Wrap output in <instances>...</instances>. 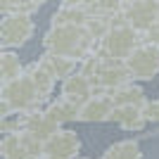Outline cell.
<instances>
[{
	"mask_svg": "<svg viewBox=\"0 0 159 159\" xmlns=\"http://www.w3.org/2000/svg\"><path fill=\"white\" fill-rule=\"evenodd\" d=\"M81 152V138L71 128H60L52 138L43 143L40 159H79Z\"/></svg>",
	"mask_w": 159,
	"mask_h": 159,
	"instance_id": "52a82bcc",
	"label": "cell"
},
{
	"mask_svg": "<svg viewBox=\"0 0 159 159\" xmlns=\"http://www.w3.org/2000/svg\"><path fill=\"white\" fill-rule=\"evenodd\" d=\"M43 7V0H19V2H0L2 14H21V17H33Z\"/></svg>",
	"mask_w": 159,
	"mask_h": 159,
	"instance_id": "ffe728a7",
	"label": "cell"
},
{
	"mask_svg": "<svg viewBox=\"0 0 159 159\" xmlns=\"http://www.w3.org/2000/svg\"><path fill=\"white\" fill-rule=\"evenodd\" d=\"M0 154H2V159H40L43 143H38L24 131L12 133V135H2Z\"/></svg>",
	"mask_w": 159,
	"mask_h": 159,
	"instance_id": "ba28073f",
	"label": "cell"
},
{
	"mask_svg": "<svg viewBox=\"0 0 159 159\" xmlns=\"http://www.w3.org/2000/svg\"><path fill=\"white\" fill-rule=\"evenodd\" d=\"M79 159H86V157H79Z\"/></svg>",
	"mask_w": 159,
	"mask_h": 159,
	"instance_id": "484cf974",
	"label": "cell"
},
{
	"mask_svg": "<svg viewBox=\"0 0 159 159\" xmlns=\"http://www.w3.org/2000/svg\"><path fill=\"white\" fill-rule=\"evenodd\" d=\"M95 95V86L93 81L88 79V76H83L81 71L71 74L66 81H62V88H60V98L69 100V102H74V105H83L86 100H90Z\"/></svg>",
	"mask_w": 159,
	"mask_h": 159,
	"instance_id": "7c38bea8",
	"label": "cell"
},
{
	"mask_svg": "<svg viewBox=\"0 0 159 159\" xmlns=\"http://www.w3.org/2000/svg\"><path fill=\"white\" fill-rule=\"evenodd\" d=\"M100 159H143V150H140V143L135 138H126L112 143Z\"/></svg>",
	"mask_w": 159,
	"mask_h": 159,
	"instance_id": "d6986e66",
	"label": "cell"
},
{
	"mask_svg": "<svg viewBox=\"0 0 159 159\" xmlns=\"http://www.w3.org/2000/svg\"><path fill=\"white\" fill-rule=\"evenodd\" d=\"M112 112H114L112 98L105 93H95L90 100H86L79 107V121L81 124H102V121H109Z\"/></svg>",
	"mask_w": 159,
	"mask_h": 159,
	"instance_id": "30bf717a",
	"label": "cell"
},
{
	"mask_svg": "<svg viewBox=\"0 0 159 159\" xmlns=\"http://www.w3.org/2000/svg\"><path fill=\"white\" fill-rule=\"evenodd\" d=\"M38 62L52 74L55 81H66L71 74L79 71V62L71 57H62V55H52V52H43L38 57Z\"/></svg>",
	"mask_w": 159,
	"mask_h": 159,
	"instance_id": "9a60e30c",
	"label": "cell"
},
{
	"mask_svg": "<svg viewBox=\"0 0 159 159\" xmlns=\"http://www.w3.org/2000/svg\"><path fill=\"white\" fill-rule=\"evenodd\" d=\"M157 26H159V12H157Z\"/></svg>",
	"mask_w": 159,
	"mask_h": 159,
	"instance_id": "d4e9b609",
	"label": "cell"
},
{
	"mask_svg": "<svg viewBox=\"0 0 159 159\" xmlns=\"http://www.w3.org/2000/svg\"><path fill=\"white\" fill-rule=\"evenodd\" d=\"M21 131L29 133L31 138H36L38 143H45L48 138H52L60 131V126L50 121V116L45 114V107H40V109L21 114Z\"/></svg>",
	"mask_w": 159,
	"mask_h": 159,
	"instance_id": "9c48e42d",
	"label": "cell"
},
{
	"mask_svg": "<svg viewBox=\"0 0 159 159\" xmlns=\"http://www.w3.org/2000/svg\"><path fill=\"white\" fill-rule=\"evenodd\" d=\"M140 43H143V36H140L138 31H133L126 21H124V17H121V12H119L112 19V29H109V33L98 43L95 50H98L100 55L109 57V60L126 62L128 57H131V52L140 45Z\"/></svg>",
	"mask_w": 159,
	"mask_h": 159,
	"instance_id": "7a4b0ae2",
	"label": "cell"
},
{
	"mask_svg": "<svg viewBox=\"0 0 159 159\" xmlns=\"http://www.w3.org/2000/svg\"><path fill=\"white\" fill-rule=\"evenodd\" d=\"M88 31V36L95 40V43H100V40L105 38L107 33H109V29H112V19H102V17H90V19L86 21V26H83Z\"/></svg>",
	"mask_w": 159,
	"mask_h": 159,
	"instance_id": "7402d4cb",
	"label": "cell"
},
{
	"mask_svg": "<svg viewBox=\"0 0 159 159\" xmlns=\"http://www.w3.org/2000/svg\"><path fill=\"white\" fill-rule=\"evenodd\" d=\"M90 19L88 12V2H62L50 17V26H86V21Z\"/></svg>",
	"mask_w": 159,
	"mask_h": 159,
	"instance_id": "8fae6325",
	"label": "cell"
},
{
	"mask_svg": "<svg viewBox=\"0 0 159 159\" xmlns=\"http://www.w3.org/2000/svg\"><path fill=\"white\" fill-rule=\"evenodd\" d=\"M143 112H145L147 124H159V98L147 100L145 107H143Z\"/></svg>",
	"mask_w": 159,
	"mask_h": 159,
	"instance_id": "603a6c76",
	"label": "cell"
},
{
	"mask_svg": "<svg viewBox=\"0 0 159 159\" xmlns=\"http://www.w3.org/2000/svg\"><path fill=\"white\" fill-rule=\"evenodd\" d=\"M43 48L45 52L71 57L81 64L88 55L95 52V43L83 26H50L43 36Z\"/></svg>",
	"mask_w": 159,
	"mask_h": 159,
	"instance_id": "6da1fadb",
	"label": "cell"
},
{
	"mask_svg": "<svg viewBox=\"0 0 159 159\" xmlns=\"http://www.w3.org/2000/svg\"><path fill=\"white\" fill-rule=\"evenodd\" d=\"M45 114L50 116L52 124H57V126L62 128L64 124L79 121V105H74V102H69V100H64V98H57V100H52L50 105H45Z\"/></svg>",
	"mask_w": 159,
	"mask_h": 159,
	"instance_id": "e0dca14e",
	"label": "cell"
},
{
	"mask_svg": "<svg viewBox=\"0 0 159 159\" xmlns=\"http://www.w3.org/2000/svg\"><path fill=\"white\" fill-rule=\"evenodd\" d=\"M36 33L33 17H21V14H2L0 19V45L2 50H17L24 48Z\"/></svg>",
	"mask_w": 159,
	"mask_h": 159,
	"instance_id": "3957f363",
	"label": "cell"
},
{
	"mask_svg": "<svg viewBox=\"0 0 159 159\" xmlns=\"http://www.w3.org/2000/svg\"><path fill=\"white\" fill-rule=\"evenodd\" d=\"M157 12H159V2H154V0H128V2H121L124 21L133 31H138L140 36L157 26Z\"/></svg>",
	"mask_w": 159,
	"mask_h": 159,
	"instance_id": "277c9868",
	"label": "cell"
},
{
	"mask_svg": "<svg viewBox=\"0 0 159 159\" xmlns=\"http://www.w3.org/2000/svg\"><path fill=\"white\" fill-rule=\"evenodd\" d=\"M26 76L31 79L33 88H36V93H38L40 105H43V107L50 105V102H52V100H50V95L55 93V83H57V81L52 79V74L48 71V69L40 64L38 60H33L31 64H26Z\"/></svg>",
	"mask_w": 159,
	"mask_h": 159,
	"instance_id": "4fadbf2b",
	"label": "cell"
},
{
	"mask_svg": "<svg viewBox=\"0 0 159 159\" xmlns=\"http://www.w3.org/2000/svg\"><path fill=\"white\" fill-rule=\"evenodd\" d=\"M24 71H26V66L21 64L19 55L14 52V50H2L0 52V83L2 86L21 79Z\"/></svg>",
	"mask_w": 159,
	"mask_h": 159,
	"instance_id": "ac0fdd59",
	"label": "cell"
},
{
	"mask_svg": "<svg viewBox=\"0 0 159 159\" xmlns=\"http://www.w3.org/2000/svg\"><path fill=\"white\" fill-rule=\"evenodd\" d=\"M98 52V50H95ZM100 55V52H98ZM131 83V76H128V69H126V62H116V60H109L105 55H100V69L93 79V86H95V93H114L116 88Z\"/></svg>",
	"mask_w": 159,
	"mask_h": 159,
	"instance_id": "5b68a950",
	"label": "cell"
},
{
	"mask_svg": "<svg viewBox=\"0 0 159 159\" xmlns=\"http://www.w3.org/2000/svg\"><path fill=\"white\" fill-rule=\"evenodd\" d=\"M109 121L116 124L119 128H124V131H128V133H138L147 126L143 107H114Z\"/></svg>",
	"mask_w": 159,
	"mask_h": 159,
	"instance_id": "5bb4252c",
	"label": "cell"
},
{
	"mask_svg": "<svg viewBox=\"0 0 159 159\" xmlns=\"http://www.w3.org/2000/svg\"><path fill=\"white\" fill-rule=\"evenodd\" d=\"M109 98H112L114 107H145V102H147L145 90H143L135 81L116 88L114 93H109Z\"/></svg>",
	"mask_w": 159,
	"mask_h": 159,
	"instance_id": "2e32d148",
	"label": "cell"
},
{
	"mask_svg": "<svg viewBox=\"0 0 159 159\" xmlns=\"http://www.w3.org/2000/svg\"><path fill=\"white\" fill-rule=\"evenodd\" d=\"M143 43H147V45H157L159 48V26L150 29L147 33H143Z\"/></svg>",
	"mask_w": 159,
	"mask_h": 159,
	"instance_id": "cb8c5ba5",
	"label": "cell"
},
{
	"mask_svg": "<svg viewBox=\"0 0 159 159\" xmlns=\"http://www.w3.org/2000/svg\"><path fill=\"white\" fill-rule=\"evenodd\" d=\"M88 12L90 17H102V19H114L116 14L121 12V2L119 0H95V2H88Z\"/></svg>",
	"mask_w": 159,
	"mask_h": 159,
	"instance_id": "44dd1931",
	"label": "cell"
},
{
	"mask_svg": "<svg viewBox=\"0 0 159 159\" xmlns=\"http://www.w3.org/2000/svg\"><path fill=\"white\" fill-rule=\"evenodd\" d=\"M126 69L131 81H150L159 74V48L140 43L126 60Z\"/></svg>",
	"mask_w": 159,
	"mask_h": 159,
	"instance_id": "8992f818",
	"label": "cell"
}]
</instances>
